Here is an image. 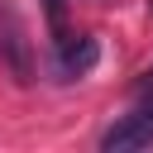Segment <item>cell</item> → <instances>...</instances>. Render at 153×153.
Segmentation results:
<instances>
[{
	"instance_id": "obj_3",
	"label": "cell",
	"mask_w": 153,
	"mask_h": 153,
	"mask_svg": "<svg viewBox=\"0 0 153 153\" xmlns=\"http://www.w3.org/2000/svg\"><path fill=\"white\" fill-rule=\"evenodd\" d=\"M43 10H48V24L57 29V24H62V0H43Z\"/></svg>"
},
{
	"instance_id": "obj_1",
	"label": "cell",
	"mask_w": 153,
	"mask_h": 153,
	"mask_svg": "<svg viewBox=\"0 0 153 153\" xmlns=\"http://www.w3.org/2000/svg\"><path fill=\"white\" fill-rule=\"evenodd\" d=\"M148 143H153V91L100 134V148L105 153H134V148H148Z\"/></svg>"
},
{
	"instance_id": "obj_2",
	"label": "cell",
	"mask_w": 153,
	"mask_h": 153,
	"mask_svg": "<svg viewBox=\"0 0 153 153\" xmlns=\"http://www.w3.org/2000/svg\"><path fill=\"white\" fill-rule=\"evenodd\" d=\"M96 62H100V43H96L91 33H81L76 43H72V38H62V53H57V67H53V72H57L62 81H81Z\"/></svg>"
}]
</instances>
